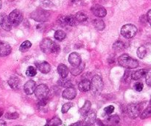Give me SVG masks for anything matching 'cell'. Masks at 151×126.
<instances>
[{
  "label": "cell",
  "mask_w": 151,
  "mask_h": 126,
  "mask_svg": "<svg viewBox=\"0 0 151 126\" xmlns=\"http://www.w3.org/2000/svg\"><path fill=\"white\" fill-rule=\"evenodd\" d=\"M120 122V119H119V116L118 115H113V116H109L107 119H106V123L108 125H116L119 124Z\"/></svg>",
  "instance_id": "7402d4cb"
},
{
  "label": "cell",
  "mask_w": 151,
  "mask_h": 126,
  "mask_svg": "<svg viewBox=\"0 0 151 126\" xmlns=\"http://www.w3.org/2000/svg\"><path fill=\"white\" fill-rule=\"evenodd\" d=\"M77 95L76 90L75 87H68L63 90V93H62V96L64 99H68V100H71V99H75V96Z\"/></svg>",
  "instance_id": "7c38bea8"
},
{
  "label": "cell",
  "mask_w": 151,
  "mask_h": 126,
  "mask_svg": "<svg viewBox=\"0 0 151 126\" xmlns=\"http://www.w3.org/2000/svg\"><path fill=\"white\" fill-rule=\"evenodd\" d=\"M145 77L146 78V82H147V85L151 87V70H147Z\"/></svg>",
  "instance_id": "ab89813d"
},
{
  "label": "cell",
  "mask_w": 151,
  "mask_h": 126,
  "mask_svg": "<svg viewBox=\"0 0 151 126\" xmlns=\"http://www.w3.org/2000/svg\"><path fill=\"white\" fill-rule=\"evenodd\" d=\"M143 84L142 82H137L135 83V84H134V88H135V90H137V91H142L143 89Z\"/></svg>",
  "instance_id": "60d3db41"
},
{
  "label": "cell",
  "mask_w": 151,
  "mask_h": 126,
  "mask_svg": "<svg viewBox=\"0 0 151 126\" xmlns=\"http://www.w3.org/2000/svg\"><path fill=\"white\" fill-rule=\"evenodd\" d=\"M147 69H140L138 71H135L131 74V79L134 80L141 79L142 78L145 76L146 73H147Z\"/></svg>",
  "instance_id": "ffe728a7"
},
{
  "label": "cell",
  "mask_w": 151,
  "mask_h": 126,
  "mask_svg": "<svg viewBox=\"0 0 151 126\" xmlns=\"http://www.w3.org/2000/svg\"><path fill=\"white\" fill-rule=\"evenodd\" d=\"M37 67L39 71L42 74H48L50 71V65L47 62H40L39 64H37Z\"/></svg>",
  "instance_id": "ac0fdd59"
},
{
  "label": "cell",
  "mask_w": 151,
  "mask_h": 126,
  "mask_svg": "<svg viewBox=\"0 0 151 126\" xmlns=\"http://www.w3.org/2000/svg\"><path fill=\"white\" fill-rule=\"evenodd\" d=\"M12 47L9 43L4 41H0V56H7L11 53Z\"/></svg>",
  "instance_id": "8fae6325"
},
{
  "label": "cell",
  "mask_w": 151,
  "mask_h": 126,
  "mask_svg": "<svg viewBox=\"0 0 151 126\" xmlns=\"http://www.w3.org/2000/svg\"><path fill=\"white\" fill-rule=\"evenodd\" d=\"M90 86H91V82L88 79L82 80L78 84V88L82 92H87L90 90Z\"/></svg>",
  "instance_id": "44dd1931"
},
{
  "label": "cell",
  "mask_w": 151,
  "mask_h": 126,
  "mask_svg": "<svg viewBox=\"0 0 151 126\" xmlns=\"http://www.w3.org/2000/svg\"><path fill=\"white\" fill-rule=\"evenodd\" d=\"M72 107V103H71V102H67V103L64 104V105H63V107H62V109H61L62 113H63V114H66V113H67L68 111H69Z\"/></svg>",
  "instance_id": "d590c367"
},
{
  "label": "cell",
  "mask_w": 151,
  "mask_h": 126,
  "mask_svg": "<svg viewBox=\"0 0 151 126\" xmlns=\"http://www.w3.org/2000/svg\"><path fill=\"white\" fill-rule=\"evenodd\" d=\"M40 48L45 53H57L60 51V46L48 38L44 39L40 43Z\"/></svg>",
  "instance_id": "6da1fadb"
},
{
  "label": "cell",
  "mask_w": 151,
  "mask_h": 126,
  "mask_svg": "<svg viewBox=\"0 0 151 126\" xmlns=\"http://www.w3.org/2000/svg\"><path fill=\"white\" fill-rule=\"evenodd\" d=\"M151 117V107H148V108H146L145 110L143 111V112L142 113L141 115H140V118L142 119H145L149 118Z\"/></svg>",
  "instance_id": "d6a6232c"
},
{
  "label": "cell",
  "mask_w": 151,
  "mask_h": 126,
  "mask_svg": "<svg viewBox=\"0 0 151 126\" xmlns=\"http://www.w3.org/2000/svg\"><path fill=\"white\" fill-rule=\"evenodd\" d=\"M54 37L55 39L58 40V41H62V40H63L66 37V34L62 30H58V31H57L55 33Z\"/></svg>",
  "instance_id": "4316f807"
},
{
  "label": "cell",
  "mask_w": 151,
  "mask_h": 126,
  "mask_svg": "<svg viewBox=\"0 0 151 126\" xmlns=\"http://www.w3.org/2000/svg\"><path fill=\"white\" fill-rule=\"evenodd\" d=\"M147 55V49L145 46H141L137 50V56L140 59H144Z\"/></svg>",
  "instance_id": "f546056e"
},
{
  "label": "cell",
  "mask_w": 151,
  "mask_h": 126,
  "mask_svg": "<svg viewBox=\"0 0 151 126\" xmlns=\"http://www.w3.org/2000/svg\"><path fill=\"white\" fill-rule=\"evenodd\" d=\"M103 89V81L101 76L99 75H95L93 76L91 82L90 90L93 95H99Z\"/></svg>",
  "instance_id": "3957f363"
},
{
  "label": "cell",
  "mask_w": 151,
  "mask_h": 126,
  "mask_svg": "<svg viewBox=\"0 0 151 126\" xmlns=\"http://www.w3.org/2000/svg\"><path fill=\"white\" fill-rule=\"evenodd\" d=\"M69 62L72 66L77 67L79 65H81V63L82 62V60H81V57L79 53L73 52V53L69 54Z\"/></svg>",
  "instance_id": "4fadbf2b"
},
{
  "label": "cell",
  "mask_w": 151,
  "mask_h": 126,
  "mask_svg": "<svg viewBox=\"0 0 151 126\" xmlns=\"http://www.w3.org/2000/svg\"><path fill=\"white\" fill-rule=\"evenodd\" d=\"M58 22L62 26H75L78 24L76 18L73 15H68V16H60L58 19Z\"/></svg>",
  "instance_id": "ba28073f"
},
{
  "label": "cell",
  "mask_w": 151,
  "mask_h": 126,
  "mask_svg": "<svg viewBox=\"0 0 151 126\" xmlns=\"http://www.w3.org/2000/svg\"><path fill=\"white\" fill-rule=\"evenodd\" d=\"M84 68H85V64L81 62V65H79L78 66L74 67V68H71L70 73L73 76H78V75H79V74H81L83 71Z\"/></svg>",
  "instance_id": "603a6c76"
},
{
  "label": "cell",
  "mask_w": 151,
  "mask_h": 126,
  "mask_svg": "<svg viewBox=\"0 0 151 126\" xmlns=\"http://www.w3.org/2000/svg\"><path fill=\"white\" fill-rule=\"evenodd\" d=\"M31 46H32V43L28 41V40H27V41H24L23 43H22L20 47H19V50L21 52H26L27 50L30 48Z\"/></svg>",
  "instance_id": "f1b7e54d"
},
{
  "label": "cell",
  "mask_w": 151,
  "mask_h": 126,
  "mask_svg": "<svg viewBox=\"0 0 151 126\" xmlns=\"http://www.w3.org/2000/svg\"><path fill=\"white\" fill-rule=\"evenodd\" d=\"M93 24H94V26L95 27L96 29L98 30V31H103V30L106 28L105 22H103L102 19H94V20L93 21Z\"/></svg>",
  "instance_id": "d4e9b609"
},
{
  "label": "cell",
  "mask_w": 151,
  "mask_h": 126,
  "mask_svg": "<svg viewBox=\"0 0 151 126\" xmlns=\"http://www.w3.org/2000/svg\"><path fill=\"white\" fill-rule=\"evenodd\" d=\"M146 17H147V22H149V24H150V26H151V9L150 10H149L148 12H147V16H146Z\"/></svg>",
  "instance_id": "b9f144b4"
},
{
  "label": "cell",
  "mask_w": 151,
  "mask_h": 126,
  "mask_svg": "<svg viewBox=\"0 0 151 126\" xmlns=\"http://www.w3.org/2000/svg\"><path fill=\"white\" fill-rule=\"evenodd\" d=\"M0 25H1L2 29L7 31H10L12 29V26H13L11 22L9 20L8 16H6L5 14H3L1 16V18H0Z\"/></svg>",
  "instance_id": "5bb4252c"
},
{
  "label": "cell",
  "mask_w": 151,
  "mask_h": 126,
  "mask_svg": "<svg viewBox=\"0 0 151 126\" xmlns=\"http://www.w3.org/2000/svg\"><path fill=\"white\" fill-rule=\"evenodd\" d=\"M96 112L94 111H88L86 115L85 116V119H84V123L86 125H92L94 124L96 120Z\"/></svg>",
  "instance_id": "9a60e30c"
},
{
  "label": "cell",
  "mask_w": 151,
  "mask_h": 126,
  "mask_svg": "<svg viewBox=\"0 0 151 126\" xmlns=\"http://www.w3.org/2000/svg\"><path fill=\"white\" fill-rule=\"evenodd\" d=\"M125 47V44L122 41H116V42H114V44H113V48L114 50H116L117 52L122 51V50H124Z\"/></svg>",
  "instance_id": "484cf974"
},
{
  "label": "cell",
  "mask_w": 151,
  "mask_h": 126,
  "mask_svg": "<svg viewBox=\"0 0 151 126\" xmlns=\"http://www.w3.org/2000/svg\"><path fill=\"white\" fill-rule=\"evenodd\" d=\"M119 65L127 69H134L139 66V62L137 59L131 57L128 54H122L118 59Z\"/></svg>",
  "instance_id": "7a4b0ae2"
},
{
  "label": "cell",
  "mask_w": 151,
  "mask_h": 126,
  "mask_svg": "<svg viewBox=\"0 0 151 126\" xmlns=\"http://www.w3.org/2000/svg\"><path fill=\"white\" fill-rule=\"evenodd\" d=\"M7 83H8L9 86L12 89H14V90L19 89V86H20V80H19V79L17 76H15L10 77L8 79V81H7Z\"/></svg>",
  "instance_id": "e0dca14e"
},
{
  "label": "cell",
  "mask_w": 151,
  "mask_h": 126,
  "mask_svg": "<svg viewBox=\"0 0 151 126\" xmlns=\"http://www.w3.org/2000/svg\"><path fill=\"white\" fill-rule=\"evenodd\" d=\"M58 72L62 78H66L69 73V70L66 65H63V64H60L58 66Z\"/></svg>",
  "instance_id": "d6986e66"
},
{
  "label": "cell",
  "mask_w": 151,
  "mask_h": 126,
  "mask_svg": "<svg viewBox=\"0 0 151 126\" xmlns=\"http://www.w3.org/2000/svg\"><path fill=\"white\" fill-rule=\"evenodd\" d=\"M34 93H35V96H36L37 99H44V98L47 97V96H48L49 87L46 84H41L35 87Z\"/></svg>",
  "instance_id": "9c48e42d"
},
{
  "label": "cell",
  "mask_w": 151,
  "mask_h": 126,
  "mask_svg": "<svg viewBox=\"0 0 151 126\" xmlns=\"http://www.w3.org/2000/svg\"><path fill=\"white\" fill-rule=\"evenodd\" d=\"M91 12L93 13V14L94 16H96L97 17L102 18L105 17L107 14V11H106V9L103 6L100 5V4H94L91 7Z\"/></svg>",
  "instance_id": "30bf717a"
},
{
  "label": "cell",
  "mask_w": 151,
  "mask_h": 126,
  "mask_svg": "<svg viewBox=\"0 0 151 126\" xmlns=\"http://www.w3.org/2000/svg\"><path fill=\"white\" fill-rule=\"evenodd\" d=\"M9 20L13 26H18L23 20V14L19 10H13L8 16Z\"/></svg>",
  "instance_id": "52a82bcc"
},
{
  "label": "cell",
  "mask_w": 151,
  "mask_h": 126,
  "mask_svg": "<svg viewBox=\"0 0 151 126\" xmlns=\"http://www.w3.org/2000/svg\"><path fill=\"white\" fill-rule=\"evenodd\" d=\"M58 84L60 85L61 87H72V84L69 79H65V78H62L58 81Z\"/></svg>",
  "instance_id": "1f68e13d"
},
{
  "label": "cell",
  "mask_w": 151,
  "mask_h": 126,
  "mask_svg": "<svg viewBox=\"0 0 151 126\" xmlns=\"http://www.w3.org/2000/svg\"><path fill=\"white\" fill-rule=\"evenodd\" d=\"M35 87H36V86H35V82L33 80H29L24 85V90L26 93V94L31 95L34 93Z\"/></svg>",
  "instance_id": "2e32d148"
},
{
  "label": "cell",
  "mask_w": 151,
  "mask_h": 126,
  "mask_svg": "<svg viewBox=\"0 0 151 126\" xmlns=\"http://www.w3.org/2000/svg\"><path fill=\"white\" fill-rule=\"evenodd\" d=\"M3 114H4V112H3V110L0 108V117L3 115Z\"/></svg>",
  "instance_id": "bcb514c9"
},
{
  "label": "cell",
  "mask_w": 151,
  "mask_h": 126,
  "mask_svg": "<svg viewBox=\"0 0 151 126\" xmlns=\"http://www.w3.org/2000/svg\"><path fill=\"white\" fill-rule=\"evenodd\" d=\"M114 111V107L113 105H109V106H107L106 108H105L104 112L106 113V115H110Z\"/></svg>",
  "instance_id": "f35d334b"
},
{
  "label": "cell",
  "mask_w": 151,
  "mask_h": 126,
  "mask_svg": "<svg viewBox=\"0 0 151 126\" xmlns=\"http://www.w3.org/2000/svg\"><path fill=\"white\" fill-rule=\"evenodd\" d=\"M1 1L0 0V9H1Z\"/></svg>",
  "instance_id": "c3c4849f"
},
{
  "label": "cell",
  "mask_w": 151,
  "mask_h": 126,
  "mask_svg": "<svg viewBox=\"0 0 151 126\" xmlns=\"http://www.w3.org/2000/svg\"><path fill=\"white\" fill-rule=\"evenodd\" d=\"M95 122H97V125H103V123L102 122L101 120H100V119H96Z\"/></svg>",
  "instance_id": "7bdbcfd3"
},
{
  "label": "cell",
  "mask_w": 151,
  "mask_h": 126,
  "mask_svg": "<svg viewBox=\"0 0 151 126\" xmlns=\"http://www.w3.org/2000/svg\"><path fill=\"white\" fill-rule=\"evenodd\" d=\"M30 17L36 22H44L49 20L50 17V12L44 9L38 8L31 13Z\"/></svg>",
  "instance_id": "277c9868"
},
{
  "label": "cell",
  "mask_w": 151,
  "mask_h": 126,
  "mask_svg": "<svg viewBox=\"0 0 151 126\" xmlns=\"http://www.w3.org/2000/svg\"><path fill=\"white\" fill-rule=\"evenodd\" d=\"M131 78V74L129 71H126L125 72L123 77H122V81L124 82H129L130 79Z\"/></svg>",
  "instance_id": "74e56055"
},
{
  "label": "cell",
  "mask_w": 151,
  "mask_h": 126,
  "mask_svg": "<svg viewBox=\"0 0 151 126\" xmlns=\"http://www.w3.org/2000/svg\"><path fill=\"white\" fill-rule=\"evenodd\" d=\"M6 119H16L19 118V114L16 112L13 113H7V114L4 115Z\"/></svg>",
  "instance_id": "e575fe53"
},
{
  "label": "cell",
  "mask_w": 151,
  "mask_h": 126,
  "mask_svg": "<svg viewBox=\"0 0 151 126\" xmlns=\"http://www.w3.org/2000/svg\"><path fill=\"white\" fill-rule=\"evenodd\" d=\"M83 125L82 122H78L75 123V124H72V126H74V125Z\"/></svg>",
  "instance_id": "f6af8a7d"
},
{
  "label": "cell",
  "mask_w": 151,
  "mask_h": 126,
  "mask_svg": "<svg viewBox=\"0 0 151 126\" xmlns=\"http://www.w3.org/2000/svg\"><path fill=\"white\" fill-rule=\"evenodd\" d=\"M6 125V122L4 120H0V126H4Z\"/></svg>",
  "instance_id": "ee69618b"
},
{
  "label": "cell",
  "mask_w": 151,
  "mask_h": 126,
  "mask_svg": "<svg viewBox=\"0 0 151 126\" xmlns=\"http://www.w3.org/2000/svg\"><path fill=\"white\" fill-rule=\"evenodd\" d=\"M142 109V107L139 104L131 103L127 106L126 113L130 118L136 119L140 115Z\"/></svg>",
  "instance_id": "8992f818"
},
{
  "label": "cell",
  "mask_w": 151,
  "mask_h": 126,
  "mask_svg": "<svg viewBox=\"0 0 151 126\" xmlns=\"http://www.w3.org/2000/svg\"><path fill=\"white\" fill-rule=\"evenodd\" d=\"M150 105H151V99H150Z\"/></svg>",
  "instance_id": "681fc988"
},
{
  "label": "cell",
  "mask_w": 151,
  "mask_h": 126,
  "mask_svg": "<svg viewBox=\"0 0 151 126\" xmlns=\"http://www.w3.org/2000/svg\"><path fill=\"white\" fill-rule=\"evenodd\" d=\"M91 106V102H90V101H88V100L86 101L85 103H84V105H83V106L82 108H81V110H80V113H81V115L83 116V117H85V116L87 114V113L90 111Z\"/></svg>",
  "instance_id": "cb8c5ba5"
},
{
  "label": "cell",
  "mask_w": 151,
  "mask_h": 126,
  "mask_svg": "<svg viewBox=\"0 0 151 126\" xmlns=\"http://www.w3.org/2000/svg\"><path fill=\"white\" fill-rule=\"evenodd\" d=\"M75 18H76L77 21L78 22V23L86 22V21L88 19V17H87V16L83 13V12H78V13L75 15Z\"/></svg>",
  "instance_id": "83f0119b"
},
{
  "label": "cell",
  "mask_w": 151,
  "mask_h": 126,
  "mask_svg": "<svg viewBox=\"0 0 151 126\" xmlns=\"http://www.w3.org/2000/svg\"><path fill=\"white\" fill-rule=\"evenodd\" d=\"M62 124V122L58 117H55L51 119L48 120L47 123V125H60Z\"/></svg>",
  "instance_id": "4dcf8cb0"
},
{
  "label": "cell",
  "mask_w": 151,
  "mask_h": 126,
  "mask_svg": "<svg viewBox=\"0 0 151 126\" xmlns=\"http://www.w3.org/2000/svg\"><path fill=\"white\" fill-rule=\"evenodd\" d=\"M36 74H37L36 69H35L33 66L28 67L27 70V71H26L27 76L32 77V76H35L36 75Z\"/></svg>",
  "instance_id": "836d02e7"
},
{
  "label": "cell",
  "mask_w": 151,
  "mask_h": 126,
  "mask_svg": "<svg viewBox=\"0 0 151 126\" xmlns=\"http://www.w3.org/2000/svg\"><path fill=\"white\" fill-rule=\"evenodd\" d=\"M49 99L47 97L44 98V99H39V102H38V105L39 106V108H43V107L47 106V104H48Z\"/></svg>",
  "instance_id": "8d00e7d4"
},
{
  "label": "cell",
  "mask_w": 151,
  "mask_h": 126,
  "mask_svg": "<svg viewBox=\"0 0 151 126\" xmlns=\"http://www.w3.org/2000/svg\"><path fill=\"white\" fill-rule=\"evenodd\" d=\"M137 33V28L132 24H127L122 26L121 34L126 39H131L135 36Z\"/></svg>",
  "instance_id": "5b68a950"
},
{
  "label": "cell",
  "mask_w": 151,
  "mask_h": 126,
  "mask_svg": "<svg viewBox=\"0 0 151 126\" xmlns=\"http://www.w3.org/2000/svg\"><path fill=\"white\" fill-rule=\"evenodd\" d=\"M79 1L80 0H72V3H76Z\"/></svg>",
  "instance_id": "7dc6e473"
}]
</instances>
